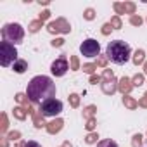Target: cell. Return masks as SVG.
<instances>
[{"label": "cell", "instance_id": "20", "mask_svg": "<svg viewBox=\"0 0 147 147\" xmlns=\"http://www.w3.org/2000/svg\"><path fill=\"white\" fill-rule=\"evenodd\" d=\"M140 23H142V19H140V18H137V16H133V18H131V24H140Z\"/></svg>", "mask_w": 147, "mask_h": 147}, {"label": "cell", "instance_id": "16", "mask_svg": "<svg viewBox=\"0 0 147 147\" xmlns=\"http://www.w3.org/2000/svg\"><path fill=\"white\" fill-rule=\"evenodd\" d=\"M140 140H142V137L140 135H135L133 137V147H138L140 145Z\"/></svg>", "mask_w": 147, "mask_h": 147}, {"label": "cell", "instance_id": "10", "mask_svg": "<svg viewBox=\"0 0 147 147\" xmlns=\"http://www.w3.org/2000/svg\"><path fill=\"white\" fill-rule=\"evenodd\" d=\"M114 9L118 11V12H125V11H128V12H133V9H135V5L133 4H116L114 5Z\"/></svg>", "mask_w": 147, "mask_h": 147}, {"label": "cell", "instance_id": "7", "mask_svg": "<svg viewBox=\"0 0 147 147\" xmlns=\"http://www.w3.org/2000/svg\"><path fill=\"white\" fill-rule=\"evenodd\" d=\"M67 69H69V66H67V61H66L64 57H59V59L54 61L52 66H50L52 75H55V76H62V75H66V71H67Z\"/></svg>", "mask_w": 147, "mask_h": 147}, {"label": "cell", "instance_id": "27", "mask_svg": "<svg viewBox=\"0 0 147 147\" xmlns=\"http://www.w3.org/2000/svg\"><path fill=\"white\" fill-rule=\"evenodd\" d=\"M140 104H142V106H147V94H145V95H144V99H142V100H140Z\"/></svg>", "mask_w": 147, "mask_h": 147}, {"label": "cell", "instance_id": "19", "mask_svg": "<svg viewBox=\"0 0 147 147\" xmlns=\"http://www.w3.org/2000/svg\"><path fill=\"white\" fill-rule=\"evenodd\" d=\"M85 18H87V19H94V11H92V9H87Z\"/></svg>", "mask_w": 147, "mask_h": 147}, {"label": "cell", "instance_id": "13", "mask_svg": "<svg viewBox=\"0 0 147 147\" xmlns=\"http://www.w3.org/2000/svg\"><path fill=\"white\" fill-rule=\"evenodd\" d=\"M133 62H135V64H140V62H144V50H137V52H135Z\"/></svg>", "mask_w": 147, "mask_h": 147}, {"label": "cell", "instance_id": "22", "mask_svg": "<svg viewBox=\"0 0 147 147\" xmlns=\"http://www.w3.org/2000/svg\"><path fill=\"white\" fill-rule=\"evenodd\" d=\"M123 100H125V102H126V104H128V106H130V107H135V102H133V100H130V99H128V97H125V99H123Z\"/></svg>", "mask_w": 147, "mask_h": 147}, {"label": "cell", "instance_id": "28", "mask_svg": "<svg viewBox=\"0 0 147 147\" xmlns=\"http://www.w3.org/2000/svg\"><path fill=\"white\" fill-rule=\"evenodd\" d=\"M73 67H75V69H76V67H78V61H76V59H75V57H73Z\"/></svg>", "mask_w": 147, "mask_h": 147}, {"label": "cell", "instance_id": "17", "mask_svg": "<svg viewBox=\"0 0 147 147\" xmlns=\"http://www.w3.org/2000/svg\"><path fill=\"white\" fill-rule=\"evenodd\" d=\"M24 147H42L38 142H33V140H30V142H26L24 144Z\"/></svg>", "mask_w": 147, "mask_h": 147}, {"label": "cell", "instance_id": "25", "mask_svg": "<svg viewBox=\"0 0 147 147\" xmlns=\"http://www.w3.org/2000/svg\"><path fill=\"white\" fill-rule=\"evenodd\" d=\"M52 45H54V47H55V45H57V47H61V45H62V40H61V38H59V40H54V42H52Z\"/></svg>", "mask_w": 147, "mask_h": 147}, {"label": "cell", "instance_id": "12", "mask_svg": "<svg viewBox=\"0 0 147 147\" xmlns=\"http://www.w3.org/2000/svg\"><path fill=\"white\" fill-rule=\"evenodd\" d=\"M97 147H118V144L114 140H111V138H106V140H100L97 144Z\"/></svg>", "mask_w": 147, "mask_h": 147}, {"label": "cell", "instance_id": "1", "mask_svg": "<svg viewBox=\"0 0 147 147\" xmlns=\"http://www.w3.org/2000/svg\"><path fill=\"white\" fill-rule=\"evenodd\" d=\"M26 95L31 102L35 104H42L49 99H54L55 95V83L52 82V78L49 76H35L26 88Z\"/></svg>", "mask_w": 147, "mask_h": 147}, {"label": "cell", "instance_id": "26", "mask_svg": "<svg viewBox=\"0 0 147 147\" xmlns=\"http://www.w3.org/2000/svg\"><path fill=\"white\" fill-rule=\"evenodd\" d=\"M95 138H97V137H95V135H90V137H88V138H87V142H88V144H92V142H94V140H95Z\"/></svg>", "mask_w": 147, "mask_h": 147}, {"label": "cell", "instance_id": "23", "mask_svg": "<svg viewBox=\"0 0 147 147\" xmlns=\"http://www.w3.org/2000/svg\"><path fill=\"white\" fill-rule=\"evenodd\" d=\"M16 116L23 119V118H24V113H23V109H16Z\"/></svg>", "mask_w": 147, "mask_h": 147}, {"label": "cell", "instance_id": "29", "mask_svg": "<svg viewBox=\"0 0 147 147\" xmlns=\"http://www.w3.org/2000/svg\"><path fill=\"white\" fill-rule=\"evenodd\" d=\"M145 73H147V64H145Z\"/></svg>", "mask_w": 147, "mask_h": 147}, {"label": "cell", "instance_id": "5", "mask_svg": "<svg viewBox=\"0 0 147 147\" xmlns=\"http://www.w3.org/2000/svg\"><path fill=\"white\" fill-rule=\"evenodd\" d=\"M61 111H62V102L57 100V99H49V100L40 104V114L42 116L54 118V116L61 114Z\"/></svg>", "mask_w": 147, "mask_h": 147}, {"label": "cell", "instance_id": "8", "mask_svg": "<svg viewBox=\"0 0 147 147\" xmlns=\"http://www.w3.org/2000/svg\"><path fill=\"white\" fill-rule=\"evenodd\" d=\"M66 28H69V24L64 21V19H59V21H55V23H50L49 24V31H64V33H67L69 30H66Z\"/></svg>", "mask_w": 147, "mask_h": 147}, {"label": "cell", "instance_id": "2", "mask_svg": "<svg viewBox=\"0 0 147 147\" xmlns=\"http://www.w3.org/2000/svg\"><path fill=\"white\" fill-rule=\"evenodd\" d=\"M130 54H131V49L126 42L123 40H114V42H109L107 43V49H106V55L111 62L114 64H125L128 59H130Z\"/></svg>", "mask_w": 147, "mask_h": 147}, {"label": "cell", "instance_id": "9", "mask_svg": "<svg viewBox=\"0 0 147 147\" xmlns=\"http://www.w3.org/2000/svg\"><path fill=\"white\" fill-rule=\"evenodd\" d=\"M12 69H14L16 73H24V71L28 69V62L23 61V59H18V61L12 64Z\"/></svg>", "mask_w": 147, "mask_h": 147}, {"label": "cell", "instance_id": "14", "mask_svg": "<svg viewBox=\"0 0 147 147\" xmlns=\"http://www.w3.org/2000/svg\"><path fill=\"white\" fill-rule=\"evenodd\" d=\"M119 83H121L119 87H121V92H123V94H125V92H128V90L131 88V87L128 85V83H130V80H128V78H123V80H121Z\"/></svg>", "mask_w": 147, "mask_h": 147}, {"label": "cell", "instance_id": "3", "mask_svg": "<svg viewBox=\"0 0 147 147\" xmlns=\"http://www.w3.org/2000/svg\"><path fill=\"white\" fill-rule=\"evenodd\" d=\"M16 61H18V50H16V47L11 42L4 40L2 43H0V64H2L4 67H9Z\"/></svg>", "mask_w": 147, "mask_h": 147}, {"label": "cell", "instance_id": "18", "mask_svg": "<svg viewBox=\"0 0 147 147\" xmlns=\"http://www.w3.org/2000/svg\"><path fill=\"white\" fill-rule=\"evenodd\" d=\"M69 99H71V104H73V106H78V95H76V94H73Z\"/></svg>", "mask_w": 147, "mask_h": 147}, {"label": "cell", "instance_id": "15", "mask_svg": "<svg viewBox=\"0 0 147 147\" xmlns=\"http://www.w3.org/2000/svg\"><path fill=\"white\" fill-rule=\"evenodd\" d=\"M142 82H144V76L142 75H138V76L133 78V85H142Z\"/></svg>", "mask_w": 147, "mask_h": 147}, {"label": "cell", "instance_id": "6", "mask_svg": "<svg viewBox=\"0 0 147 147\" xmlns=\"http://www.w3.org/2000/svg\"><path fill=\"white\" fill-rule=\"evenodd\" d=\"M80 52H82V55H85V57H97L99 52H100V45H99L97 40L87 38V40H83V43L80 45Z\"/></svg>", "mask_w": 147, "mask_h": 147}, {"label": "cell", "instance_id": "21", "mask_svg": "<svg viewBox=\"0 0 147 147\" xmlns=\"http://www.w3.org/2000/svg\"><path fill=\"white\" fill-rule=\"evenodd\" d=\"M111 23H113L116 28H121V23H119V19H118V18H113V21H111Z\"/></svg>", "mask_w": 147, "mask_h": 147}, {"label": "cell", "instance_id": "11", "mask_svg": "<svg viewBox=\"0 0 147 147\" xmlns=\"http://www.w3.org/2000/svg\"><path fill=\"white\" fill-rule=\"evenodd\" d=\"M61 128H62V121H61V119H57V121H54V123H49V131H50V133L59 131Z\"/></svg>", "mask_w": 147, "mask_h": 147}, {"label": "cell", "instance_id": "4", "mask_svg": "<svg viewBox=\"0 0 147 147\" xmlns=\"http://www.w3.org/2000/svg\"><path fill=\"white\" fill-rule=\"evenodd\" d=\"M2 35H4V40L11 42V43H21L23 38H24V30L21 24L18 23H11V24H5L2 28Z\"/></svg>", "mask_w": 147, "mask_h": 147}, {"label": "cell", "instance_id": "24", "mask_svg": "<svg viewBox=\"0 0 147 147\" xmlns=\"http://www.w3.org/2000/svg\"><path fill=\"white\" fill-rule=\"evenodd\" d=\"M38 26H40V23L36 21V23H33V24H31V28H30V30H31V31H36V30H38Z\"/></svg>", "mask_w": 147, "mask_h": 147}]
</instances>
